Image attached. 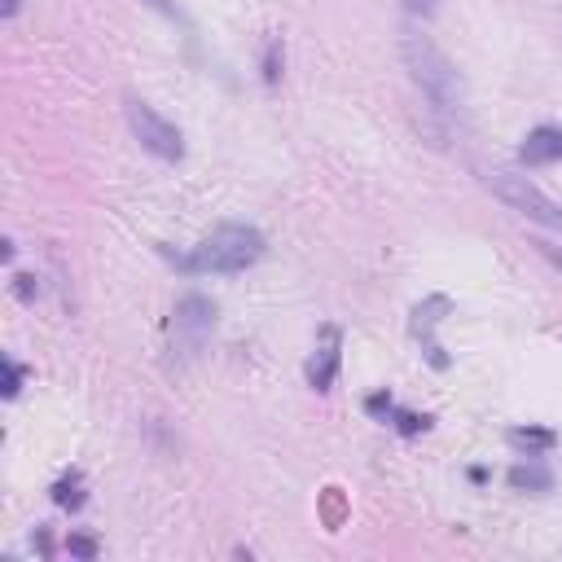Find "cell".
<instances>
[{
    "mask_svg": "<svg viewBox=\"0 0 562 562\" xmlns=\"http://www.w3.org/2000/svg\"><path fill=\"white\" fill-rule=\"evenodd\" d=\"M66 549H70L75 558H97V540H92V536H70Z\"/></svg>",
    "mask_w": 562,
    "mask_h": 562,
    "instance_id": "cell-17",
    "label": "cell"
},
{
    "mask_svg": "<svg viewBox=\"0 0 562 562\" xmlns=\"http://www.w3.org/2000/svg\"><path fill=\"white\" fill-rule=\"evenodd\" d=\"M364 408H369L373 417H382V422H386V417L395 413V400H391V391H373V395L364 400Z\"/></svg>",
    "mask_w": 562,
    "mask_h": 562,
    "instance_id": "cell-16",
    "label": "cell"
},
{
    "mask_svg": "<svg viewBox=\"0 0 562 562\" xmlns=\"http://www.w3.org/2000/svg\"><path fill=\"white\" fill-rule=\"evenodd\" d=\"M123 110H127V127H132V136H136L154 158H162V162H180V158H184V136H180V127H176L171 119H162L149 101L127 97Z\"/></svg>",
    "mask_w": 562,
    "mask_h": 562,
    "instance_id": "cell-4",
    "label": "cell"
},
{
    "mask_svg": "<svg viewBox=\"0 0 562 562\" xmlns=\"http://www.w3.org/2000/svg\"><path fill=\"white\" fill-rule=\"evenodd\" d=\"M448 312H452V299H448V294H426V299L413 303V312H408V334L422 342V351H426V360H430L435 369H448V356H443V347L435 342V329L443 325Z\"/></svg>",
    "mask_w": 562,
    "mask_h": 562,
    "instance_id": "cell-5",
    "label": "cell"
},
{
    "mask_svg": "<svg viewBox=\"0 0 562 562\" xmlns=\"http://www.w3.org/2000/svg\"><path fill=\"white\" fill-rule=\"evenodd\" d=\"M149 4H154V9H158V13H167V18H176V9H171V4H167V0H149Z\"/></svg>",
    "mask_w": 562,
    "mask_h": 562,
    "instance_id": "cell-21",
    "label": "cell"
},
{
    "mask_svg": "<svg viewBox=\"0 0 562 562\" xmlns=\"http://www.w3.org/2000/svg\"><path fill=\"white\" fill-rule=\"evenodd\" d=\"M171 316H176L171 329H176V338H180L189 351H198V347L211 338V329H215V303H211L206 294H184Z\"/></svg>",
    "mask_w": 562,
    "mask_h": 562,
    "instance_id": "cell-6",
    "label": "cell"
},
{
    "mask_svg": "<svg viewBox=\"0 0 562 562\" xmlns=\"http://www.w3.org/2000/svg\"><path fill=\"white\" fill-rule=\"evenodd\" d=\"M518 162L522 167H549V162H562V127L553 123H540L522 136L518 145Z\"/></svg>",
    "mask_w": 562,
    "mask_h": 562,
    "instance_id": "cell-8",
    "label": "cell"
},
{
    "mask_svg": "<svg viewBox=\"0 0 562 562\" xmlns=\"http://www.w3.org/2000/svg\"><path fill=\"white\" fill-rule=\"evenodd\" d=\"M404 9L417 13V18H430L435 13V0H404Z\"/></svg>",
    "mask_w": 562,
    "mask_h": 562,
    "instance_id": "cell-19",
    "label": "cell"
},
{
    "mask_svg": "<svg viewBox=\"0 0 562 562\" xmlns=\"http://www.w3.org/2000/svg\"><path fill=\"white\" fill-rule=\"evenodd\" d=\"M263 259V233L255 224H220L211 228L189 255H180L176 263L184 272H215V277H228V272H246L250 263Z\"/></svg>",
    "mask_w": 562,
    "mask_h": 562,
    "instance_id": "cell-2",
    "label": "cell"
},
{
    "mask_svg": "<svg viewBox=\"0 0 562 562\" xmlns=\"http://www.w3.org/2000/svg\"><path fill=\"white\" fill-rule=\"evenodd\" d=\"M53 501H57L61 509H79V505H83V474H79V470H66V474L53 483Z\"/></svg>",
    "mask_w": 562,
    "mask_h": 562,
    "instance_id": "cell-11",
    "label": "cell"
},
{
    "mask_svg": "<svg viewBox=\"0 0 562 562\" xmlns=\"http://www.w3.org/2000/svg\"><path fill=\"white\" fill-rule=\"evenodd\" d=\"M509 443H514V448H527V452H549V448L558 443V435L544 430V426H514V430H509Z\"/></svg>",
    "mask_w": 562,
    "mask_h": 562,
    "instance_id": "cell-10",
    "label": "cell"
},
{
    "mask_svg": "<svg viewBox=\"0 0 562 562\" xmlns=\"http://www.w3.org/2000/svg\"><path fill=\"white\" fill-rule=\"evenodd\" d=\"M18 9H22V0H4V4H0V18H4V22H13V18H18Z\"/></svg>",
    "mask_w": 562,
    "mask_h": 562,
    "instance_id": "cell-20",
    "label": "cell"
},
{
    "mask_svg": "<svg viewBox=\"0 0 562 562\" xmlns=\"http://www.w3.org/2000/svg\"><path fill=\"white\" fill-rule=\"evenodd\" d=\"M505 479H509V487H514V492H549V487H553V470H549L544 461H536V457L514 461Z\"/></svg>",
    "mask_w": 562,
    "mask_h": 562,
    "instance_id": "cell-9",
    "label": "cell"
},
{
    "mask_svg": "<svg viewBox=\"0 0 562 562\" xmlns=\"http://www.w3.org/2000/svg\"><path fill=\"white\" fill-rule=\"evenodd\" d=\"M531 246H536V250H540V255L562 272V246H553V241H531Z\"/></svg>",
    "mask_w": 562,
    "mask_h": 562,
    "instance_id": "cell-18",
    "label": "cell"
},
{
    "mask_svg": "<svg viewBox=\"0 0 562 562\" xmlns=\"http://www.w3.org/2000/svg\"><path fill=\"white\" fill-rule=\"evenodd\" d=\"M338 364H342V334H338V325H321L316 351H312L307 364H303L307 386H312V391H329L334 378H338Z\"/></svg>",
    "mask_w": 562,
    "mask_h": 562,
    "instance_id": "cell-7",
    "label": "cell"
},
{
    "mask_svg": "<svg viewBox=\"0 0 562 562\" xmlns=\"http://www.w3.org/2000/svg\"><path fill=\"white\" fill-rule=\"evenodd\" d=\"M400 57L413 75V83L422 88V97L430 101V110L439 119H457L461 105H465V88H461V75L452 66V57L422 31H400Z\"/></svg>",
    "mask_w": 562,
    "mask_h": 562,
    "instance_id": "cell-1",
    "label": "cell"
},
{
    "mask_svg": "<svg viewBox=\"0 0 562 562\" xmlns=\"http://www.w3.org/2000/svg\"><path fill=\"white\" fill-rule=\"evenodd\" d=\"M391 417H395V430H400V435H417V430L430 426V417H417V413H408V408H395Z\"/></svg>",
    "mask_w": 562,
    "mask_h": 562,
    "instance_id": "cell-13",
    "label": "cell"
},
{
    "mask_svg": "<svg viewBox=\"0 0 562 562\" xmlns=\"http://www.w3.org/2000/svg\"><path fill=\"white\" fill-rule=\"evenodd\" d=\"M277 75H281V40H268V48H263V79L277 83Z\"/></svg>",
    "mask_w": 562,
    "mask_h": 562,
    "instance_id": "cell-14",
    "label": "cell"
},
{
    "mask_svg": "<svg viewBox=\"0 0 562 562\" xmlns=\"http://www.w3.org/2000/svg\"><path fill=\"white\" fill-rule=\"evenodd\" d=\"M22 378H26V369L13 356H4V400H13L22 391Z\"/></svg>",
    "mask_w": 562,
    "mask_h": 562,
    "instance_id": "cell-12",
    "label": "cell"
},
{
    "mask_svg": "<svg viewBox=\"0 0 562 562\" xmlns=\"http://www.w3.org/2000/svg\"><path fill=\"white\" fill-rule=\"evenodd\" d=\"M483 180H487V189H492L509 211H518V215H527V220H536V224H544V228H562V206H558L544 189H536L527 176H518V171H487Z\"/></svg>",
    "mask_w": 562,
    "mask_h": 562,
    "instance_id": "cell-3",
    "label": "cell"
},
{
    "mask_svg": "<svg viewBox=\"0 0 562 562\" xmlns=\"http://www.w3.org/2000/svg\"><path fill=\"white\" fill-rule=\"evenodd\" d=\"M13 294H18L22 303H31V299L40 294V277H31V272H13Z\"/></svg>",
    "mask_w": 562,
    "mask_h": 562,
    "instance_id": "cell-15",
    "label": "cell"
}]
</instances>
